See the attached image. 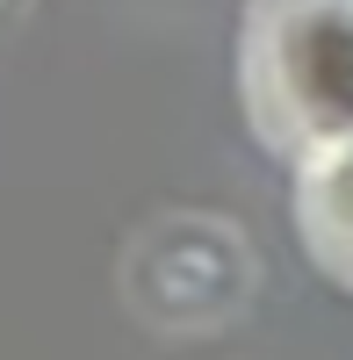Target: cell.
Wrapping results in <instances>:
<instances>
[{"label":"cell","instance_id":"1","mask_svg":"<svg viewBox=\"0 0 353 360\" xmlns=\"http://www.w3.org/2000/svg\"><path fill=\"white\" fill-rule=\"evenodd\" d=\"M238 79L281 159L353 144V0H245Z\"/></svg>","mask_w":353,"mask_h":360},{"label":"cell","instance_id":"3","mask_svg":"<svg viewBox=\"0 0 353 360\" xmlns=\"http://www.w3.org/2000/svg\"><path fill=\"white\" fill-rule=\"evenodd\" d=\"M296 224H303V245L317 252V266L353 288V144H332V152L303 159Z\"/></svg>","mask_w":353,"mask_h":360},{"label":"cell","instance_id":"2","mask_svg":"<svg viewBox=\"0 0 353 360\" xmlns=\"http://www.w3.org/2000/svg\"><path fill=\"white\" fill-rule=\"evenodd\" d=\"M130 281H137L144 317L195 332V324L238 317L245 288H252V259H245V238L231 231V224L173 217V224H159L152 238H144Z\"/></svg>","mask_w":353,"mask_h":360}]
</instances>
